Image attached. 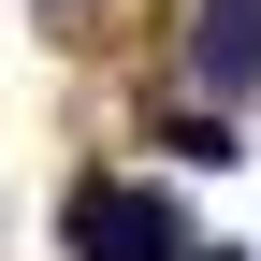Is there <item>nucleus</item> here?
Listing matches in <instances>:
<instances>
[{"instance_id": "obj_1", "label": "nucleus", "mask_w": 261, "mask_h": 261, "mask_svg": "<svg viewBox=\"0 0 261 261\" xmlns=\"http://www.w3.org/2000/svg\"><path fill=\"white\" fill-rule=\"evenodd\" d=\"M58 247H73V261H189L174 203H160V189H130V174H73V203H58Z\"/></svg>"}, {"instance_id": "obj_2", "label": "nucleus", "mask_w": 261, "mask_h": 261, "mask_svg": "<svg viewBox=\"0 0 261 261\" xmlns=\"http://www.w3.org/2000/svg\"><path fill=\"white\" fill-rule=\"evenodd\" d=\"M189 58H203V87H261V0H203Z\"/></svg>"}, {"instance_id": "obj_3", "label": "nucleus", "mask_w": 261, "mask_h": 261, "mask_svg": "<svg viewBox=\"0 0 261 261\" xmlns=\"http://www.w3.org/2000/svg\"><path fill=\"white\" fill-rule=\"evenodd\" d=\"M189 261H232V247H189Z\"/></svg>"}]
</instances>
